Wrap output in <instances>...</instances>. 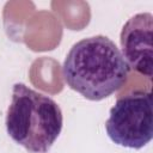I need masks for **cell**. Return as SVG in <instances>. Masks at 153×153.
<instances>
[{"label": "cell", "instance_id": "1", "mask_svg": "<svg viewBox=\"0 0 153 153\" xmlns=\"http://www.w3.org/2000/svg\"><path fill=\"white\" fill-rule=\"evenodd\" d=\"M129 72L121 50L103 35L74 43L62 65V76L67 86L93 102L105 99L122 88Z\"/></svg>", "mask_w": 153, "mask_h": 153}, {"label": "cell", "instance_id": "4", "mask_svg": "<svg viewBox=\"0 0 153 153\" xmlns=\"http://www.w3.org/2000/svg\"><path fill=\"white\" fill-rule=\"evenodd\" d=\"M153 16L149 12L137 13L129 18L120 35L121 53L129 68L152 78L153 72Z\"/></svg>", "mask_w": 153, "mask_h": 153}, {"label": "cell", "instance_id": "2", "mask_svg": "<svg viewBox=\"0 0 153 153\" xmlns=\"http://www.w3.org/2000/svg\"><path fill=\"white\" fill-rule=\"evenodd\" d=\"M5 126L8 136L27 153H48L61 134L63 116L53 98L16 82Z\"/></svg>", "mask_w": 153, "mask_h": 153}, {"label": "cell", "instance_id": "3", "mask_svg": "<svg viewBox=\"0 0 153 153\" xmlns=\"http://www.w3.org/2000/svg\"><path fill=\"white\" fill-rule=\"evenodd\" d=\"M109 139L117 146L141 149L153 137L151 91L134 90L120 97L105 122Z\"/></svg>", "mask_w": 153, "mask_h": 153}]
</instances>
